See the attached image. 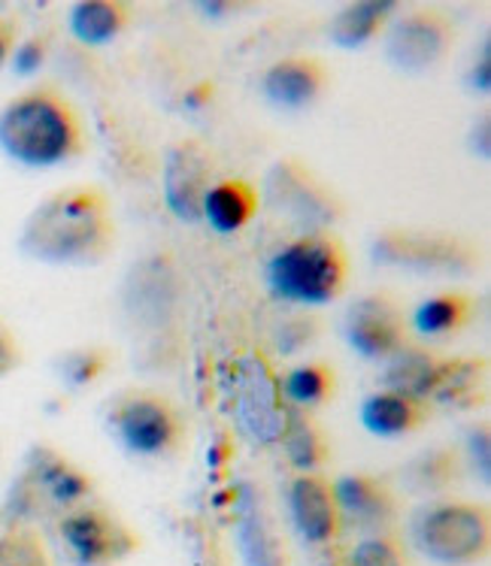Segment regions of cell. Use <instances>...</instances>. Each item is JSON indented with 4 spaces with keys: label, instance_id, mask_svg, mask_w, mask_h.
<instances>
[{
    "label": "cell",
    "instance_id": "obj_3",
    "mask_svg": "<svg viewBox=\"0 0 491 566\" xmlns=\"http://www.w3.org/2000/svg\"><path fill=\"white\" fill-rule=\"evenodd\" d=\"M349 249L334 231L297 233L273 254L264 270L270 294L297 310L337 303L349 289Z\"/></svg>",
    "mask_w": 491,
    "mask_h": 566
},
{
    "label": "cell",
    "instance_id": "obj_38",
    "mask_svg": "<svg viewBox=\"0 0 491 566\" xmlns=\"http://www.w3.org/2000/svg\"><path fill=\"white\" fill-rule=\"evenodd\" d=\"M0 12H7V3H3V0H0Z\"/></svg>",
    "mask_w": 491,
    "mask_h": 566
},
{
    "label": "cell",
    "instance_id": "obj_20",
    "mask_svg": "<svg viewBox=\"0 0 491 566\" xmlns=\"http://www.w3.org/2000/svg\"><path fill=\"white\" fill-rule=\"evenodd\" d=\"M480 315V301L464 289L437 291L409 313V334L431 343L456 339L468 331Z\"/></svg>",
    "mask_w": 491,
    "mask_h": 566
},
{
    "label": "cell",
    "instance_id": "obj_8",
    "mask_svg": "<svg viewBox=\"0 0 491 566\" xmlns=\"http://www.w3.org/2000/svg\"><path fill=\"white\" fill-rule=\"evenodd\" d=\"M261 203L301 228V233L331 231L346 219L343 197L297 155H282L264 176Z\"/></svg>",
    "mask_w": 491,
    "mask_h": 566
},
{
    "label": "cell",
    "instance_id": "obj_9",
    "mask_svg": "<svg viewBox=\"0 0 491 566\" xmlns=\"http://www.w3.org/2000/svg\"><path fill=\"white\" fill-rule=\"evenodd\" d=\"M59 555L67 566H122L140 552V533L113 509L82 503L52 521Z\"/></svg>",
    "mask_w": 491,
    "mask_h": 566
},
{
    "label": "cell",
    "instance_id": "obj_21",
    "mask_svg": "<svg viewBox=\"0 0 491 566\" xmlns=\"http://www.w3.org/2000/svg\"><path fill=\"white\" fill-rule=\"evenodd\" d=\"M261 191L243 176H219L203 197L200 221L216 233H240L255 221Z\"/></svg>",
    "mask_w": 491,
    "mask_h": 566
},
{
    "label": "cell",
    "instance_id": "obj_22",
    "mask_svg": "<svg viewBox=\"0 0 491 566\" xmlns=\"http://www.w3.org/2000/svg\"><path fill=\"white\" fill-rule=\"evenodd\" d=\"M395 15H398V0L346 3L327 22V40H331V46L343 49V52H358V49L370 46L379 34H386Z\"/></svg>",
    "mask_w": 491,
    "mask_h": 566
},
{
    "label": "cell",
    "instance_id": "obj_32",
    "mask_svg": "<svg viewBox=\"0 0 491 566\" xmlns=\"http://www.w3.org/2000/svg\"><path fill=\"white\" fill-rule=\"evenodd\" d=\"M349 566H409L407 545L395 531L370 533L352 548Z\"/></svg>",
    "mask_w": 491,
    "mask_h": 566
},
{
    "label": "cell",
    "instance_id": "obj_28",
    "mask_svg": "<svg viewBox=\"0 0 491 566\" xmlns=\"http://www.w3.org/2000/svg\"><path fill=\"white\" fill-rule=\"evenodd\" d=\"M116 360V352L101 343H82V346L64 348L59 358L52 360L55 376L67 391H85L104 379Z\"/></svg>",
    "mask_w": 491,
    "mask_h": 566
},
{
    "label": "cell",
    "instance_id": "obj_39",
    "mask_svg": "<svg viewBox=\"0 0 491 566\" xmlns=\"http://www.w3.org/2000/svg\"><path fill=\"white\" fill-rule=\"evenodd\" d=\"M0 461H3V446H0Z\"/></svg>",
    "mask_w": 491,
    "mask_h": 566
},
{
    "label": "cell",
    "instance_id": "obj_11",
    "mask_svg": "<svg viewBox=\"0 0 491 566\" xmlns=\"http://www.w3.org/2000/svg\"><path fill=\"white\" fill-rule=\"evenodd\" d=\"M343 339L358 358L386 364L395 352L412 343L409 313L388 291H370L349 303L343 315Z\"/></svg>",
    "mask_w": 491,
    "mask_h": 566
},
{
    "label": "cell",
    "instance_id": "obj_18",
    "mask_svg": "<svg viewBox=\"0 0 491 566\" xmlns=\"http://www.w3.org/2000/svg\"><path fill=\"white\" fill-rule=\"evenodd\" d=\"M433 418V406L421 397L400 391H374L362 403V428L376 440H404L428 428Z\"/></svg>",
    "mask_w": 491,
    "mask_h": 566
},
{
    "label": "cell",
    "instance_id": "obj_5",
    "mask_svg": "<svg viewBox=\"0 0 491 566\" xmlns=\"http://www.w3.org/2000/svg\"><path fill=\"white\" fill-rule=\"evenodd\" d=\"M370 261L407 276L470 279L485 264V249L464 233L388 224L370 240Z\"/></svg>",
    "mask_w": 491,
    "mask_h": 566
},
{
    "label": "cell",
    "instance_id": "obj_31",
    "mask_svg": "<svg viewBox=\"0 0 491 566\" xmlns=\"http://www.w3.org/2000/svg\"><path fill=\"white\" fill-rule=\"evenodd\" d=\"M464 458L468 479L480 488L491 485V421L489 418H473L464 430V442L458 446Z\"/></svg>",
    "mask_w": 491,
    "mask_h": 566
},
{
    "label": "cell",
    "instance_id": "obj_37",
    "mask_svg": "<svg viewBox=\"0 0 491 566\" xmlns=\"http://www.w3.org/2000/svg\"><path fill=\"white\" fill-rule=\"evenodd\" d=\"M22 40V19L12 12H0V70L10 67V59Z\"/></svg>",
    "mask_w": 491,
    "mask_h": 566
},
{
    "label": "cell",
    "instance_id": "obj_27",
    "mask_svg": "<svg viewBox=\"0 0 491 566\" xmlns=\"http://www.w3.org/2000/svg\"><path fill=\"white\" fill-rule=\"evenodd\" d=\"M276 379H280L282 400L294 409L316 412L337 397V370L327 360H304Z\"/></svg>",
    "mask_w": 491,
    "mask_h": 566
},
{
    "label": "cell",
    "instance_id": "obj_30",
    "mask_svg": "<svg viewBox=\"0 0 491 566\" xmlns=\"http://www.w3.org/2000/svg\"><path fill=\"white\" fill-rule=\"evenodd\" d=\"M322 336H325V318L316 310H297L289 318H282L273 339H276L280 355L294 358V355H301L306 348L316 346Z\"/></svg>",
    "mask_w": 491,
    "mask_h": 566
},
{
    "label": "cell",
    "instance_id": "obj_35",
    "mask_svg": "<svg viewBox=\"0 0 491 566\" xmlns=\"http://www.w3.org/2000/svg\"><path fill=\"white\" fill-rule=\"evenodd\" d=\"M468 85L480 97H489L491 92V36L485 34L480 43V55H473V64L468 70Z\"/></svg>",
    "mask_w": 491,
    "mask_h": 566
},
{
    "label": "cell",
    "instance_id": "obj_15",
    "mask_svg": "<svg viewBox=\"0 0 491 566\" xmlns=\"http://www.w3.org/2000/svg\"><path fill=\"white\" fill-rule=\"evenodd\" d=\"M237 421L255 442H280L289 406L280 394V379L261 358H249L237 373Z\"/></svg>",
    "mask_w": 491,
    "mask_h": 566
},
{
    "label": "cell",
    "instance_id": "obj_12",
    "mask_svg": "<svg viewBox=\"0 0 491 566\" xmlns=\"http://www.w3.org/2000/svg\"><path fill=\"white\" fill-rule=\"evenodd\" d=\"M216 179H219V167L203 139L186 137L174 143L164 155L161 170L164 203L170 216L182 224H200L203 197Z\"/></svg>",
    "mask_w": 491,
    "mask_h": 566
},
{
    "label": "cell",
    "instance_id": "obj_2",
    "mask_svg": "<svg viewBox=\"0 0 491 566\" xmlns=\"http://www.w3.org/2000/svg\"><path fill=\"white\" fill-rule=\"evenodd\" d=\"M92 146L85 116L59 82L40 80L12 94L0 109V151L28 170L80 161Z\"/></svg>",
    "mask_w": 491,
    "mask_h": 566
},
{
    "label": "cell",
    "instance_id": "obj_25",
    "mask_svg": "<svg viewBox=\"0 0 491 566\" xmlns=\"http://www.w3.org/2000/svg\"><path fill=\"white\" fill-rule=\"evenodd\" d=\"M440 367H443V358L428 348L425 343H407V346L395 352L391 358L383 364V388L388 391L412 394V397H421L428 400L433 391V381L440 376Z\"/></svg>",
    "mask_w": 491,
    "mask_h": 566
},
{
    "label": "cell",
    "instance_id": "obj_7",
    "mask_svg": "<svg viewBox=\"0 0 491 566\" xmlns=\"http://www.w3.org/2000/svg\"><path fill=\"white\" fill-rule=\"evenodd\" d=\"M409 543L437 566H477L491 555V512L464 497L425 500L409 518Z\"/></svg>",
    "mask_w": 491,
    "mask_h": 566
},
{
    "label": "cell",
    "instance_id": "obj_19",
    "mask_svg": "<svg viewBox=\"0 0 491 566\" xmlns=\"http://www.w3.org/2000/svg\"><path fill=\"white\" fill-rule=\"evenodd\" d=\"M428 403L452 412H480L489 403V358L485 355H456L443 358L440 376L433 381Z\"/></svg>",
    "mask_w": 491,
    "mask_h": 566
},
{
    "label": "cell",
    "instance_id": "obj_33",
    "mask_svg": "<svg viewBox=\"0 0 491 566\" xmlns=\"http://www.w3.org/2000/svg\"><path fill=\"white\" fill-rule=\"evenodd\" d=\"M49 55H52V34L49 31H36L31 36H22L19 46L12 52L10 70L15 76H36L40 70L49 64Z\"/></svg>",
    "mask_w": 491,
    "mask_h": 566
},
{
    "label": "cell",
    "instance_id": "obj_16",
    "mask_svg": "<svg viewBox=\"0 0 491 566\" xmlns=\"http://www.w3.org/2000/svg\"><path fill=\"white\" fill-rule=\"evenodd\" d=\"M331 67L318 55H285L261 73V94L282 113H304L322 101L331 88Z\"/></svg>",
    "mask_w": 491,
    "mask_h": 566
},
{
    "label": "cell",
    "instance_id": "obj_29",
    "mask_svg": "<svg viewBox=\"0 0 491 566\" xmlns=\"http://www.w3.org/2000/svg\"><path fill=\"white\" fill-rule=\"evenodd\" d=\"M0 566H55V552L34 524H7L0 531Z\"/></svg>",
    "mask_w": 491,
    "mask_h": 566
},
{
    "label": "cell",
    "instance_id": "obj_17",
    "mask_svg": "<svg viewBox=\"0 0 491 566\" xmlns=\"http://www.w3.org/2000/svg\"><path fill=\"white\" fill-rule=\"evenodd\" d=\"M464 482H468L464 458H461V449L452 442H437V446L416 451L400 470L404 491L425 500L452 497Z\"/></svg>",
    "mask_w": 491,
    "mask_h": 566
},
{
    "label": "cell",
    "instance_id": "obj_4",
    "mask_svg": "<svg viewBox=\"0 0 491 566\" xmlns=\"http://www.w3.org/2000/svg\"><path fill=\"white\" fill-rule=\"evenodd\" d=\"M104 430L134 461L170 463L188 451V421L153 388H122L104 406Z\"/></svg>",
    "mask_w": 491,
    "mask_h": 566
},
{
    "label": "cell",
    "instance_id": "obj_24",
    "mask_svg": "<svg viewBox=\"0 0 491 566\" xmlns=\"http://www.w3.org/2000/svg\"><path fill=\"white\" fill-rule=\"evenodd\" d=\"M280 442L294 473H322V467L331 461V440L316 412L289 406Z\"/></svg>",
    "mask_w": 491,
    "mask_h": 566
},
{
    "label": "cell",
    "instance_id": "obj_34",
    "mask_svg": "<svg viewBox=\"0 0 491 566\" xmlns=\"http://www.w3.org/2000/svg\"><path fill=\"white\" fill-rule=\"evenodd\" d=\"M24 364V348L22 339L15 336L7 318L0 315V379H10L12 373L22 370Z\"/></svg>",
    "mask_w": 491,
    "mask_h": 566
},
{
    "label": "cell",
    "instance_id": "obj_6",
    "mask_svg": "<svg viewBox=\"0 0 491 566\" xmlns=\"http://www.w3.org/2000/svg\"><path fill=\"white\" fill-rule=\"evenodd\" d=\"M94 497V479L64 451L34 442L7 494V524L55 521Z\"/></svg>",
    "mask_w": 491,
    "mask_h": 566
},
{
    "label": "cell",
    "instance_id": "obj_36",
    "mask_svg": "<svg viewBox=\"0 0 491 566\" xmlns=\"http://www.w3.org/2000/svg\"><path fill=\"white\" fill-rule=\"evenodd\" d=\"M468 146L473 155H480L482 161H489L491 158V109H489V104L482 106L480 113L473 116V122H470Z\"/></svg>",
    "mask_w": 491,
    "mask_h": 566
},
{
    "label": "cell",
    "instance_id": "obj_10",
    "mask_svg": "<svg viewBox=\"0 0 491 566\" xmlns=\"http://www.w3.org/2000/svg\"><path fill=\"white\" fill-rule=\"evenodd\" d=\"M458 43V22L446 7H412L398 12L386 28L388 64L409 76L431 73Z\"/></svg>",
    "mask_w": 491,
    "mask_h": 566
},
{
    "label": "cell",
    "instance_id": "obj_13",
    "mask_svg": "<svg viewBox=\"0 0 491 566\" xmlns=\"http://www.w3.org/2000/svg\"><path fill=\"white\" fill-rule=\"evenodd\" d=\"M285 509L294 533L313 548L337 543L343 536L334 482L322 473H294L285 485Z\"/></svg>",
    "mask_w": 491,
    "mask_h": 566
},
{
    "label": "cell",
    "instance_id": "obj_26",
    "mask_svg": "<svg viewBox=\"0 0 491 566\" xmlns=\"http://www.w3.org/2000/svg\"><path fill=\"white\" fill-rule=\"evenodd\" d=\"M237 545L245 566H289V545L276 521L261 506H245L237 524Z\"/></svg>",
    "mask_w": 491,
    "mask_h": 566
},
{
    "label": "cell",
    "instance_id": "obj_14",
    "mask_svg": "<svg viewBox=\"0 0 491 566\" xmlns=\"http://www.w3.org/2000/svg\"><path fill=\"white\" fill-rule=\"evenodd\" d=\"M334 494H337L343 527L346 524L358 527L364 536L395 531L404 512L398 488L376 473H343L334 479Z\"/></svg>",
    "mask_w": 491,
    "mask_h": 566
},
{
    "label": "cell",
    "instance_id": "obj_23",
    "mask_svg": "<svg viewBox=\"0 0 491 566\" xmlns=\"http://www.w3.org/2000/svg\"><path fill=\"white\" fill-rule=\"evenodd\" d=\"M134 22V7L125 0H80L67 10V31L85 49L116 43Z\"/></svg>",
    "mask_w": 491,
    "mask_h": 566
},
{
    "label": "cell",
    "instance_id": "obj_1",
    "mask_svg": "<svg viewBox=\"0 0 491 566\" xmlns=\"http://www.w3.org/2000/svg\"><path fill=\"white\" fill-rule=\"evenodd\" d=\"M118 245V221L104 186L71 182L49 191L22 221L19 252L36 264L92 270Z\"/></svg>",
    "mask_w": 491,
    "mask_h": 566
}]
</instances>
